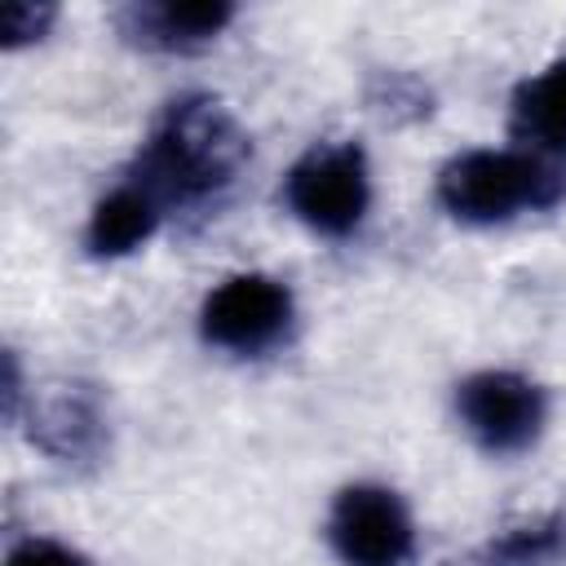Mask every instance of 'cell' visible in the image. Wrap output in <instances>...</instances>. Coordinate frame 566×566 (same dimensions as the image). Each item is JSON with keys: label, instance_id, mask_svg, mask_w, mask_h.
<instances>
[{"label": "cell", "instance_id": "6da1fadb", "mask_svg": "<svg viewBox=\"0 0 566 566\" xmlns=\"http://www.w3.org/2000/svg\"><path fill=\"white\" fill-rule=\"evenodd\" d=\"M248 164V133L208 93H186L150 124L128 181H137L159 212H203L226 199Z\"/></svg>", "mask_w": 566, "mask_h": 566}, {"label": "cell", "instance_id": "7a4b0ae2", "mask_svg": "<svg viewBox=\"0 0 566 566\" xmlns=\"http://www.w3.org/2000/svg\"><path fill=\"white\" fill-rule=\"evenodd\" d=\"M566 199V164L539 150H464L438 172V203L469 226L548 212Z\"/></svg>", "mask_w": 566, "mask_h": 566}, {"label": "cell", "instance_id": "3957f363", "mask_svg": "<svg viewBox=\"0 0 566 566\" xmlns=\"http://www.w3.org/2000/svg\"><path fill=\"white\" fill-rule=\"evenodd\" d=\"M283 199L310 230L327 239L354 234L371 203L367 155L354 142H327L305 150L283 181Z\"/></svg>", "mask_w": 566, "mask_h": 566}, {"label": "cell", "instance_id": "277c9868", "mask_svg": "<svg viewBox=\"0 0 566 566\" xmlns=\"http://www.w3.org/2000/svg\"><path fill=\"white\" fill-rule=\"evenodd\" d=\"M292 327V292L270 274H230L199 310V332L226 354H265Z\"/></svg>", "mask_w": 566, "mask_h": 566}, {"label": "cell", "instance_id": "5b68a950", "mask_svg": "<svg viewBox=\"0 0 566 566\" xmlns=\"http://www.w3.org/2000/svg\"><path fill=\"white\" fill-rule=\"evenodd\" d=\"M327 539L345 566H407L416 553V526L407 504L376 482H358L336 495Z\"/></svg>", "mask_w": 566, "mask_h": 566}, {"label": "cell", "instance_id": "8992f818", "mask_svg": "<svg viewBox=\"0 0 566 566\" xmlns=\"http://www.w3.org/2000/svg\"><path fill=\"white\" fill-rule=\"evenodd\" d=\"M455 411L486 451L513 455L539 438L548 402L544 389L522 371H478L455 389Z\"/></svg>", "mask_w": 566, "mask_h": 566}, {"label": "cell", "instance_id": "52a82bcc", "mask_svg": "<svg viewBox=\"0 0 566 566\" xmlns=\"http://www.w3.org/2000/svg\"><path fill=\"white\" fill-rule=\"evenodd\" d=\"M234 22V9L230 4H177V0H164V4H128L119 13V27L133 44L142 49H159V53H190V49H203L212 44L226 27Z\"/></svg>", "mask_w": 566, "mask_h": 566}, {"label": "cell", "instance_id": "ba28073f", "mask_svg": "<svg viewBox=\"0 0 566 566\" xmlns=\"http://www.w3.org/2000/svg\"><path fill=\"white\" fill-rule=\"evenodd\" d=\"M35 442L66 460V464H88L106 447V416L97 407V394L84 385L57 389L40 411H35Z\"/></svg>", "mask_w": 566, "mask_h": 566}, {"label": "cell", "instance_id": "9c48e42d", "mask_svg": "<svg viewBox=\"0 0 566 566\" xmlns=\"http://www.w3.org/2000/svg\"><path fill=\"white\" fill-rule=\"evenodd\" d=\"M159 221H164L159 203L137 181H119L111 195H102L93 203L84 243L93 256H128L133 248H142L155 234Z\"/></svg>", "mask_w": 566, "mask_h": 566}, {"label": "cell", "instance_id": "30bf717a", "mask_svg": "<svg viewBox=\"0 0 566 566\" xmlns=\"http://www.w3.org/2000/svg\"><path fill=\"white\" fill-rule=\"evenodd\" d=\"M513 133L526 150L566 155V57L513 93Z\"/></svg>", "mask_w": 566, "mask_h": 566}, {"label": "cell", "instance_id": "8fae6325", "mask_svg": "<svg viewBox=\"0 0 566 566\" xmlns=\"http://www.w3.org/2000/svg\"><path fill=\"white\" fill-rule=\"evenodd\" d=\"M562 553H566V513H539L491 535L451 566H557Z\"/></svg>", "mask_w": 566, "mask_h": 566}, {"label": "cell", "instance_id": "7c38bea8", "mask_svg": "<svg viewBox=\"0 0 566 566\" xmlns=\"http://www.w3.org/2000/svg\"><path fill=\"white\" fill-rule=\"evenodd\" d=\"M49 22H53V4H9L0 18V31H4L0 40H4V49H18L27 40H40L49 31Z\"/></svg>", "mask_w": 566, "mask_h": 566}, {"label": "cell", "instance_id": "4fadbf2b", "mask_svg": "<svg viewBox=\"0 0 566 566\" xmlns=\"http://www.w3.org/2000/svg\"><path fill=\"white\" fill-rule=\"evenodd\" d=\"M4 566H88L75 548H66V544H53V539H27V544H18L13 553H9V562Z\"/></svg>", "mask_w": 566, "mask_h": 566}]
</instances>
